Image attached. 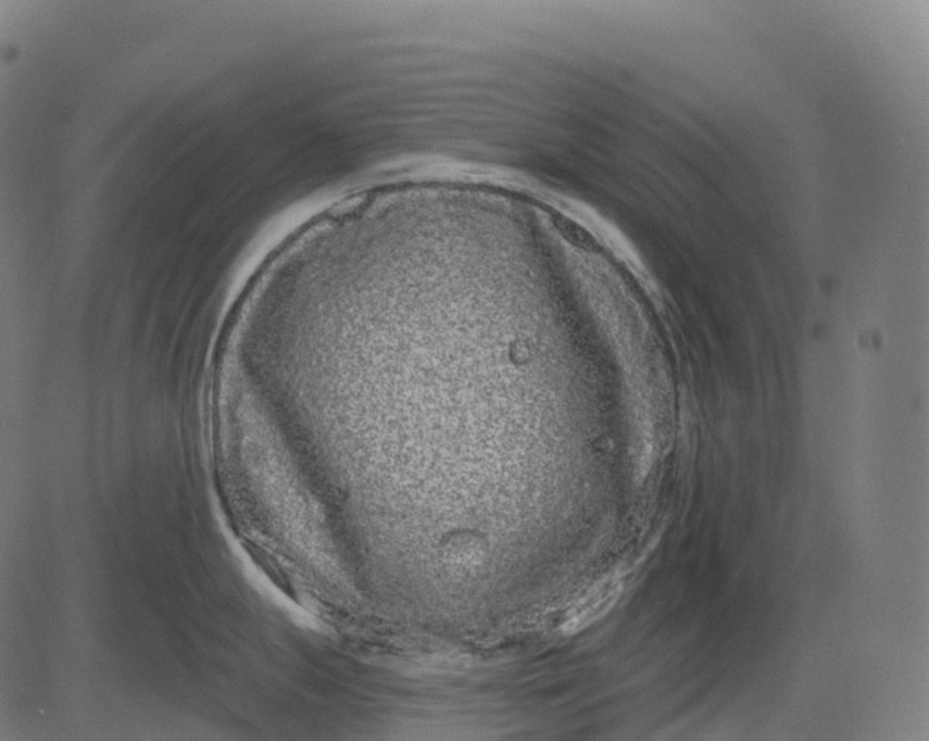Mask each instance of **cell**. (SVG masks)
<instances>
[{
	"mask_svg": "<svg viewBox=\"0 0 929 741\" xmlns=\"http://www.w3.org/2000/svg\"><path fill=\"white\" fill-rule=\"evenodd\" d=\"M620 590H623V581L619 577L606 578L605 581L600 582L589 596L582 599L570 612L568 621L565 624V630L574 632L589 626L600 615L611 610L616 599L619 598Z\"/></svg>",
	"mask_w": 929,
	"mask_h": 741,
	"instance_id": "6da1fadb",
	"label": "cell"
}]
</instances>
